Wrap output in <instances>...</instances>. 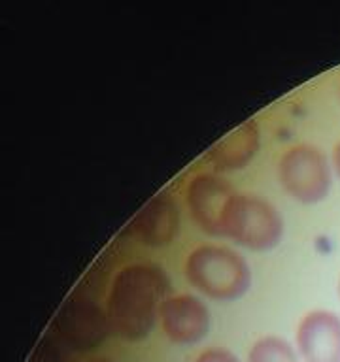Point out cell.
<instances>
[{"mask_svg": "<svg viewBox=\"0 0 340 362\" xmlns=\"http://www.w3.org/2000/svg\"><path fill=\"white\" fill-rule=\"evenodd\" d=\"M169 288V276L161 266L135 262L121 268L108 294L106 315L112 334L127 341L146 338L161 315Z\"/></svg>", "mask_w": 340, "mask_h": 362, "instance_id": "cell-1", "label": "cell"}, {"mask_svg": "<svg viewBox=\"0 0 340 362\" xmlns=\"http://www.w3.org/2000/svg\"><path fill=\"white\" fill-rule=\"evenodd\" d=\"M164 336L176 345H195L208 336L212 317L203 300L193 294H176L161 308Z\"/></svg>", "mask_w": 340, "mask_h": 362, "instance_id": "cell-7", "label": "cell"}, {"mask_svg": "<svg viewBox=\"0 0 340 362\" xmlns=\"http://www.w3.org/2000/svg\"><path fill=\"white\" fill-rule=\"evenodd\" d=\"M283 219L271 202L255 194L232 197L223 223V238L251 251H268L282 242Z\"/></svg>", "mask_w": 340, "mask_h": 362, "instance_id": "cell-3", "label": "cell"}, {"mask_svg": "<svg viewBox=\"0 0 340 362\" xmlns=\"http://www.w3.org/2000/svg\"><path fill=\"white\" fill-rule=\"evenodd\" d=\"M278 180L293 200L300 204H317L331 192L333 172L319 147L299 144L289 147L280 158Z\"/></svg>", "mask_w": 340, "mask_h": 362, "instance_id": "cell-4", "label": "cell"}, {"mask_svg": "<svg viewBox=\"0 0 340 362\" xmlns=\"http://www.w3.org/2000/svg\"><path fill=\"white\" fill-rule=\"evenodd\" d=\"M59 336L78 351L95 349L112 334L108 315L91 300L76 298L62 305L55 319Z\"/></svg>", "mask_w": 340, "mask_h": 362, "instance_id": "cell-6", "label": "cell"}, {"mask_svg": "<svg viewBox=\"0 0 340 362\" xmlns=\"http://www.w3.org/2000/svg\"><path fill=\"white\" fill-rule=\"evenodd\" d=\"M339 293H340V283H339Z\"/></svg>", "mask_w": 340, "mask_h": 362, "instance_id": "cell-16", "label": "cell"}, {"mask_svg": "<svg viewBox=\"0 0 340 362\" xmlns=\"http://www.w3.org/2000/svg\"><path fill=\"white\" fill-rule=\"evenodd\" d=\"M333 168L334 172H336V175L340 177V141L336 144V147H334L333 151Z\"/></svg>", "mask_w": 340, "mask_h": 362, "instance_id": "cell-14", "label": "cell"}, {"mask_svg": "<svg viewBox=\"0 0 340 362\" xmlns=\"http://www.w3.org/2000/svg\"><path fill=\"white\" fill-rule=\"evenodd\" d=\"M297 347L305 362H340V315L327 310L306 313L297 328Z\"/></svg>", "mask_w": 340, "mask_h": 362, "instance_id": "cell-8", "label": "cell"}, {"mask_svg": "<svg viewBox=\"0 0 340 362\" xmlns=\"http://www.w3.org/2000/svg\"><path fill=\"white\" fill-rule=\"evenodd\" d=\"M91 362H110V361H91Z\"/></svg>", "mask_w": 340, "mask_h": 362, "instance_id": "cell-15", "label": "cell"}, {"mask_svg": "<svg viewBox=\"0 0 340 362\" xmlns=\"http://www.w3.org/2000/svg\"><path fill=\"white\" fill-rule=\"evenodd\" d=\"M180 211L174 200L164 194L152 198L130 221L129 232L147 247L170 245L178 234Z\"/></svg>", "mask_w": 340, "mask_h": 362, "instance_id": "cell-9", "label": "cell"}, {"mask_svg": "<svg viewBox=\"0 0 340 362\" xmlns=\"http://www.w3.org/2000/svg\"><path fill=\"white\" fill-rule=\"evenodd\" d=\"M248 362H297L293 347L278 336L257 339L249 349Z\"/></svg>", "mask_w": 340, "mask_h": 362, "instance_id": "cell-11", "label": "cell"}, {"mask_svg": "<svg viewBox=\"0 0 340 362\" xmlns=\"http://www.w3.org/2000/svg\"><path fill=\"white\" fill-rule=\"evenodd\" d=\"M195 362H240V358L234 353H231V351L221 349V347H212V349L203 351Z\"/></svg>", "mask_w": 340, "mask_h": 362, "instance_id": "cell-12", "label": "cell"}, {"mask_svg": "<svg viewBox=\"0 0 340 362\" xmlns=\"http://www.w3.org/2000/svg\"><path fill=\"white\" fill-rule=\"evenodd\" d=\"M30 362H61L59 361V356H57V353L51 347H40L36 353H34V356L30 358Z\"/></svg>", "mask_w": 340, "mask_h": 362, "instance_id": "cell-13", "label": "cell"}, {"mask_svg": "<svg viewBox=\"0 0 340 362\" xmlns=\"http://www.w3.org/2000/svg\"><path fill=\"white\" fill-rule=\"evenodd\" d=\"M186 276L215 302H234L248 293L251 270L242 255L223 245H200L187 255Z\"/></svg>", "mask_w": 340, "mask_h": 362, "instance_id": "cell-2", "label": "cell"}, {"mask_svg": "<svg viewBox=\"0 0 340 362\" xmlns=\"http://www.w3.org/2000/svg\"><path fill=\"white\" fill-rule=\"evenodd\" d=\"M259 124L254 119H249L210 147L206 160L212 164L215 172H234L246 168L259 151Z\"/></svg>", "mask_w": 340, "mask_h": 362, "instance_id": "cell-10", "label": "cell"}, {"mask_svg": "<svg viewBox=\"0 0 340 362\" xmlns=\"http://www.w3.org/2000/svg\"><path fill=\"white\" fill-rule=\"evenodd\" d=\"M234 194V189L220 175H195L187 185L186 200L198 228L208 236L223 238V223Z\"/></svg>", "mask_w": 340, "mask_h": 362, "instance_id": "cell-5", "label": "cell"}]
</instances>
